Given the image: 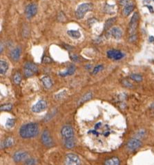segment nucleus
<instances>
[{
	"instance_id": "5701e85b",
	"label": "nucleus",
	"mask_w": 154,
	"mask_h": 165,
	"mask_svg": "<svg viewBox=\"0 0 154 165\" xmlns=\"http://www.w3.org/2000/svg\"><path fill=\"white\" fill-rule=\"evenodd\" d=\"M105 165H120V160L118 157H112L107 161Z\"/></svg>"
},
{
	"instance_id": "7ed1b4c3",
	"label": "nucleus",
	"mask_w": 154,
	"mask_h": 165,
	"mask_svg": "<svg viewBox=\"0 0 154 165\" xmlns=\"http://www.w3.org/2000/svg\"><path fill=\"white\" fill-rule=\"evenodd\" d=\"M138 19H139V15L138 12H135L132 16L131 21L129 26V33L130 35H135V31L138 27Z\"/></svg>"
},
{
	"instance_id": "f704fd0d",
	"label": "nucleus",
	"mask_w": 154,
	"mask_h": 165,
	"mask_svg": "<svg viewBox=\"0 0 154 165\" xmlns=\"http://www.w3.org/2000/svg\"><path fill=\"white\" fill-rule=\"evenodd\" d=\"M43 62H45V63H49V62H52V60L51 59L48 58V57H45V58H44V60H43Z\"/></svg>"
},
{
	"instance_id": "0eeeda50",
	"label": "nucleus",
	"mask_w": 154,
	"mask_h": 165,
	"mask_svg": "<svg viewBox=\"0 0 154 165\" xmlns=\"http://www.w3.org/2000/svg\"><path fill=\"white\" fill-rule=\"evenodd\" d=\"M107 57L110 59H113V60H120L124 57V53L122 52L119 51V50H109L107 53Z\"/></svg>"
},
{
	"instance_id": "1a4fd4ad",
	"label": "nucleus",
	"mask_w": 154,
	"mask_h": 165,
	"mask_svg": "<svg viewBox=\"0 0 154 165\" xmlns=\"http://www.w3.org/2000/svg\"><path fill=\"white\" fill-rule=\"evenodd\" d=\"M42 141L47 147H51L53 145V141L51 135H50L49 132L48 130H44L42 134Z\"/></svg>"
},
{
	"instance_id": "aec40b11",
	"label": "nucleus",
	"mask_w": 154,
	"mask_h": 165,
	"mask_svg": "<svg viewBox=\"0 0 154 165\" xmlns=\"http://www.w3.org/2000/svg\"><path fill=\"white\" fill-rule=\"evenodd\" d=\"M91 98H92V93L90 92H87V94H85L81 98H80V101H78V104L80 105V104L85 103L86 101H89V100L91 99Z\"/></svg>"
},
{
	"instance_id": "ddd939ff",
	"label": "nucleus",
	"mask_w": 154,
	"mask_h": 165,
	"mask_svg": "<svg viewBox=\"0 0 154 165\" xmlns=\"http://www.w3.org/2000/svg\"><path fill=\"white\" fill-rule=\"evenodd\" d=\"M111 35H112L116 40H120L122 36V31L119 27H113L111 29L110 32Z\"/></svg>"
},
{
	"instance_id": "c9c22d12",
	"label": "nucleus",
	"mask_w": 154,
	"mask_h": 165,
	"mask_svg": "<svg viewBox=\"0 0 154 165\" xmlns=\"http://www.w3.org/2000/svg\"><path fill=\"white\" fill-rule=\"evenodd\" d=\"M136 40V35H131L129 37V41L131 42H133L134 41H135Z\"/></svg>"
},
{
	"instance_id": "4c0bfd02",
	"label": "nucleus",
	"mask_w": 154,
	"mask_h": 165,
	"mask_svg": "<svg viewBox=\"0 0 154 165\" xmlns=\"http://www.w3.org/2000/svg\"><path fill=\"white\" fill-rule=\"evenodd\" d=\"M148 8H149V9H150V11H151V12H153V8H152L151 6H148Z\"/></svg>"
},
{
	"instance_id": "c756f323",
	"label": "nucleus",
	"mask_w": 154,
	"mask_h": 165,
	"mask_svg": "<svg viewBox=\"0 0 154 165\" xmlns=\"http://www.w3.org/2000/svg\"><path fill=\"white\" fill-rule=\"evenodd\" d=\"M66 94H67V92H66L65 90L62 91V92H61L59 93V94L55 95V98H56L57 99H62V98L64 97V96H65Z\"/></svg>"
},
{
	"instance_id": "cd10ccee",
	"label": "nucleus",
	"mask_w": 154,
	"mask_h": 165,
	"mask_svg": "<svg viewBox=\"0 0 154 165\" xmlns=\"http://www.w3.org/2000/svg\"><path fill=\"white\" fill-rule=\"evenodd\" d=\"M15 123V121L14 119H8L7 120L6 123V126L8 127V128H12V127L14 126Z\"/></svg>"
},
{
	"instance_id": "58836bf2",
	"label": "nucleus",
	"mask_w": 154,
	"mask_h": 165,
	"mask_svg": "<svg viewBox=\"0 0 154 165\" xmlns=\"http://www.w3.org/2000/svg\"><path fill=\"white\" fill-rule=\"evenodd\" d=\"M153 41H154V37H150V42H153Z\"/></svg>"
},
{
	"instance_id": "f8f14e48",
	"label": "nucleus",
	"mask_w": 154,
	"mask_h": 165,
	"mask_svg": "<svg viewBox=\"0 0 154 165\" xmlns=\"http://www.w3.org/2000/svg\"><path fill=\"white\" fill-rule=\"evenodd\" d=\"M28 157V153L25 151H17L14 154L13 159L15 162H21V160H24Z\"/></svg>"
},
{
	"instance_id": "9d476101",
	"label": "nucleus",
	"mask_w": 154,
	"mask_h": 165,
	"mask_svg": "<svg viewBox=\"0 0 154 165\" xmlns=\"http://www.w3.org/2000/svg\"><path fill=\"white\" fill-rule=\"evenodd\" d=\"M142 144L140 140L138 139H135V138H133V139H130L129 141L127 142L126 147L129 150H134L138 148Z\"/></svg>"
},
{
	"instance_id": "f03ea898",
	"label": "nucleus",
	"mask_w": 154,
	"mask_h": 165,
	"mask_svg": "<svg viewBox=\"0 0 154 165\" xmlns=\"http://www.w3.org/2000/svg\"><path fill=\"white\" fill-rule=\"evenodd\" d=\"M94 8V5L91 3H84L79 5L76 11V16L78 19L84 18L88 12L91 11Z\"/></svg>"
},
{
	"instance_id": "6e6552de",
	"label": "nucleus",
	"mask_w": 154,
	"mask_h": 165,
	"mask_svg": "<svg viewBox=\"0 0 154 165\" xmlns=\"http://www.w3.org/2000/svg\"><path fill=\"white\" fill-rule=\"evenodd\" d=\"M47 107V103L44 100H39L37 103L32 107V111L35 113H39V112L44 111Z\"/></svg>"
},
{
	"instance_id": "4be33fe9",
	"label": "nucleus",
	"mask_w": 154,
	"mask_h": 165,
	"mask_svg": "<svg viewBox=\"0 0 154 165\" xmlns=\"http://www.w3.org/2000/svg\"><path fill=\"white\" fill-rule=\"evenodd\" d=\"M116 17H113V18L109 19L108 20H107L106 22H105L104 24V29L107 30L109 28H110L111 26L116 23Z\"/></svg>"
},
{
	"instance_id": "9b49d317",
	"label": "nucleus",
	"mask_w": 154,
	"mask_h": 165,
	"mask_svg": "<svg viewBox=\"0 0 154 165\" xmlns=\"http://www.w3.org/2000/svg\"><path fill=\"white\" fill-rule=\"evenodd\" d=\"M61 134L64 139H67V138L73 137L74 131H73L72 127L69 126V125H66V126L62 128V130H61Z\"/></svg>"
},
{
	"instance_id": "ea45409f",
	"label": "nucleus",
	"mask_w": 154,
	"mask_h": 165,
	"mask_svg": "<svg viewBox=\"0 0 154 165\" xmlns=\"http://www.w3.org/2000/svg\"><path fill=\"white\" fill-rule=\"evenodd\" d=\"M153 1H154V0H153Z\"/></svg>"
},
{
	"instance_id": "20e7f679",
	"label": "nucleus",
	"mask_w": 154,
	"mask_h": 165,
	"mask_svg": "<svg viewBox=\"0 0 154 165\" xmlns=\"http://www.w3.org/2000/svg\"><path fill=\"white\" fill-rule=\"evenodd\" d=\"M38 71V68L35 64L32 62H27L24 66V76L30 77Z\"/></svg>"
},
{
	"instance_id": "393cba45",
	"label": "nucleus",
	"mask_w": 154,
	"mask_h": 165,
	"mask_svg": "<svg viewBox=\"0 0 154 165\" xmlns=\"http://www.w3.org/2000/svg\"><path fill=\"white\" fill-rule=\"evenodd\" d=\"M12 108V105L10 103L3 104L0 106V110L1 111H10Z\"/></svg>"
},
{
	"instance_id": "b1692460",
	"label": "nucleus",
	"mask_w": 154,
	"mask_h": 165,
	"mask_svg": "<svg viewBox=\"0 0 154 165\" xmlns=\"http://www.w3.org/2000/svg\"><path fill=\"white\" fill-rule=\"evenodd\" d=\"M14 141L12 137H8L7 139L3 141V148H6V147H10L13 144Z\"/></svg>"
},
{
	"instance_id": "2f4dec72",
	"label": "nucleus",
	"mask_w": 154,
	"mask_h": 165,
	"mask_svg": "<svg viewBox=\"0 0 154 165\" xmlns=\"http://www.w3.org/2000/svg\"><path fill=\"white\" fill-rule=\"evenodd\" d=\"M122 84L124 85V87H133V85H132L131 82H129L127 80H123Z\"/></svg>"
},
{
	"instance_id": "a878e982",
	"label": "nucleus",
	"mask_w": 154,
	"mask_h": 165,
	"mask_svg": "<svg viewBox=\"0 0 154 165\" xmlns=\"http://www.w3.org/2000/svg\"><path fill=\"white\" fill-rule=\"evenodd\" d=\"M21 76L20 73L17 72L15 75H14L13 77L14 82H15V84H17V85H18V84H19V82H21Z\"/></svg>"
},
{
	"instance_id": "e433bc0d",
	"label": "nucleus",
	"mask_w": 154,
	"mask_h": 165,
	"mask_svg": "<svg viewBox=\"0 0 154 165\" xmlns=\"http://www.w3.org/2000/svg\"><path fill=\"white\" fill-rule=\"evenodd\" d=\"M3 45L2 43L0 42V54H1V52L3 51Z\"/></svg>"
},
{
	"instance_id": "4468645a",
	"label": "nucleus",
	"mask_w": 154,
	"mask_h": 165,
	"mask_svg": "<svg viewBox=\"0 0 154 165\" xmlns=\"http://www.w3.org/2000/svg\"><path fill=\"white\" fill-rule=\"evenodd\" d=\"M21 55V49L19 48H15L14 49L12 50L11 53H10V56L12 59L15 61H17L20 58Z\"/></svg>"
},
{
	"instance_id": "c85d7f7f",
	"label": "nucleus",
	"mask_w": 154,
	"mask_h": 165,
	"mask_svg": "<svg viewBox=\"0 0 154 165\" xmlns=\"http://www.w3.org/2000/svg\"><path fill=\"white\" fill-rule=\"evenodd\" d=\"M103 68H104L103 65H102V64H99V65L96 66V67L94 68V70H93L92 73H93V74H96V73L100 72V71L101 70H102Z\"/></svg>"
},
{
	"instance_id": "6ab92c4d",
	"label": "nucleus",
	"mask_w": 154,
	"mask_h": 165,
	"mask_svg": "<svg viewBox=\"0 0 154 165\" xmlns=\"http://www.w3.org/2000/svg\"><path fill=\"white\" fill-rule=\"evenodd\" d=\"M134 9V6L133 4L127 5V6H124V9H123V14L124 16H129L131 13Z\"/></svg>"
},
{
	"instance_id": "473e14b6",
	"label": "nucleus",
	"mask_w": 154,
	"mask_h": 165,
	"mask_svg": "<svg viewBox=\"0 0 154 165\" xmlns=\"http://www.w3.org/2000/svg\"><path fill=\"white\" fill-rule=\"evenodd\" d=\"M131 2V0H121L120 1V3L122 5V6H126L127 5H129Z\"/></svg>"
},
{
	"instance_id": "39448f33",
	"label": "nucleus",
	"mask_w": 154,
	"mask_h": 165,
	"mask_svg": "<svg viewBox=\"0 0 154 165\" xmlns=\"http://www.w3.org/2000/svg\"><path fill=\"white\" fill-rule=\"evenodd\" d=\"M65 165H81V161L76 154L69 153L65 157Z\"/></svg>"
},
{
	"instance_id": "7c9ffc66",
	"label": "nucleus",
	"mask_w": 154,
	"mask_h": 165,
	"mask_svg": "<svg viewBox=\"0 0 154 165\" xmlns=\"http://www.w3.org/2000/svg\"><path fill=\"white\" fill-rule=\"evenodd\" d=\"M25 165H35V160L34 159H26L25 162Z\"/></svg>"
},
{
	"instance_id": "a211bd4d",
	"label": "nucleus",
	"mask_w": 154,
	"mask_h": 165,
	"mask_svg": "<svg viewBox=\"0 0 154 165\" xmlns=\"http://www.w3.org/2000/svg\"><path fill=\"white\" fill-rule=\"evenodd\" d=\"M67 33L70 37L74 39H78L81 37L80 32L79 31H76V30H70V31H68Z\"/></svg>"
},
{
	"instance_id": "72a5a7b5",
	"label": "nucleus",
	"mask_w": 154,
	"mask_h": 165,
	"mask_svg": "<svg viewBox=\"0 0 154 165\" xmlns=\"http://www.w3.org/2000/svg\"><path fill=\"white\" fill-rule=\"evenodd\" d=\"M70 57H71V59L73 60V61L75 62L79 61V57L76 54H71Z\"/></svg>"
},
{
	"instance_id": "412c9836",
	"label": "nucleus",
	"mask_w": 154,
	"mask_h": 165,
	"mask_svg": "<svg viewBox=\"0 0 154 165\" xmlns=\"http://www.w3.org/2000/svg\"><path fill=\"white\" fill-rule=\"evenodd\" d=\"M75 71H76V67L73 65H71L70 67L68 68V69L64 73H60V75L62 76H69V75H72L74 73Z\"/></svg>"
},
{
	"instance_id": "2eb2a0df",
	"label": "nucleus",
	"mask_w": 154,
	"mask_h": 165,
	"mask_svg": "<svg viewBox=\"0 0 154 165\" xmlns=\"http://www.w3.org/2000/svg\"><path fill=\"white\" fill-rule=\"evenodd\" d=\"M42 82L44 85V87L46 89H50L51 88V87L53 86V81H52L51 78L49 76H44L42 78Z\"/></svg>"
},
{
	"instance_id": "423d86ee",
	"label": "nucleus",
	"mask_w": 154,
	"mask_h": 165,
	"mask_svg": "<svg viewBox=\"0 0 154 165\" xmlns=\"http://www.w3.org/2000/svg\"><path fill=\"white\" fill-rule=\"evenodd\" d=\"M37 12V6L35 3H30L25 8V15L28 19L33 17Z\"/></svg>"
},
{
	"instance_id": "bb28decb",
	"label": "nucleus",
	"mask_w": 154,
	"mask_h": 165,
	"mask_svg": "<svg viewBox=\"0 0 154 165\" xmlns=\"http://www.w3.org/2000/svg\"><path fill=\"white\" fill-rule=\"evenodd\" d=\"M130 77L131 79H133V80H135V81L136 82H140V81H142V76H140V75H139V74H135V73H133V74H131L130 76Z\"/></svg>"
},
{
	"instance_id": "f257e3e1",
	"label": "nucleus",
	"mask_w": 154,
	"mask_h": 165,
	"mask_svg": "<svg viewBox=\"0 0 154 165\" xmlns=\"http://www.w3.org/2000/svg\"><path fill=\"white\" fill-rule=\"evenodd\" d=\"M38 132V125L35 123H30L21 127L19 134L23 138H31L35 137Z\"/></svg>"
},
{
	"instance_id": "dca6fc26",
	"label": "nucleus",
	"mask_w": 154,
	"mask_h": 165,
	"mask_svg": "<svg viewBox=\"0 0 154 165\" xmlns=\"http://www.w3.org/2000/svg\"><path fill=\"white\" fill-rule=\"evenodd\" d=\"M8 69V64L6 61L0 60V74H5Z\"/></svg>"
},
{
	"instance_id": "f3484780",
	"label": "nucleus",
	"mask_w": 154,
	"mask_h": 165,
	"mask_svg": "<svg viewBox=\"0 0 154 165\" xmlns=\"http://www.w3.org/2000/svg\"><path fill=\"white\" fill-rule=\"evenodd\" d=\"M64 145L68 148H72L75 146V139L74 137H70L67 139H64Z\"/></svg>"
}]
</instances>
